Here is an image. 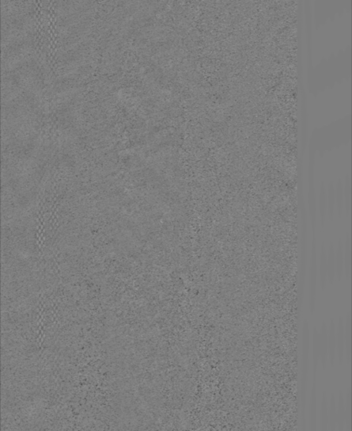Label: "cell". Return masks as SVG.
<instances>
[{
  "label": "cell",
  "instance_id": "obj_4",
  "mask_svg": "<svg viewBox=\"0 0 352 431\" xmlns=\"http://www.w3.org/2000/svg\"><path fill=\"white\" fill-rule=\"evenodd\" d=\"M335 279L341 281L344 277L343 242L340 240L335 247Z\"/></svg>",
  "mask_w": 352,
  "mask_h": 431
},
{
  "label": "cell",
  "instance_id": "obj_6",
  "mask_svg": "<svg viewBox=\"0 0 352 431\" xmlns=\"http://www.w3.org/2000/svg\"><path fill=\"white\" fill-rule=\"evenodd\" d=\"M327 217L332 220L335 215V189L330 186L326 193Z\"/></svg>",
  "mask_w": 352,
  "mask_h": 431
},
{
  "label": "cell",
  "instance_id": "obj_7",
  "mask_svg": "<svg viewBox=\"0 0 352 431\" xmlns=\"http://www.w3.org/2000/svg\"><path fill=\"white\" fill-rule=\"evenodd\" d=\"M335 213L339 217H341L345 214V208H344V195L343 189L341 187V184H339L337 188L335 191Z\"/></svg>",
  "mask_w": 352,
  "mask_h": 431
},
{
  "label": "cell",
  "instance_id": "obj_3",
  "mask_svg": "<svg viewBox=\"0 0 352 431\" xmlns=\"http://www.w3.org/2000/svg\"><path fill=\"white\" fill-rule=\"evenodd\" d=\"M318 277L319 286L322 290L325 289L328 283V274H327L326 248L322 244L319 249V268H318Z\"/></svg>",
  "mask_w": 352,
  "mask_h": 431
},
{
  "label": "cell",
  "instance_id": "obj_2",
  "mask_svg": "<svg viewBox=\"0 0 352 431\" xmlns=\"http://www.w3.org/2000/svg\"><path fill=\"white\" fill-rule=\"evenodd\" d=\"M344 276L347 280L352 277V238L347 234L343 242Z\"/></svg>",
  "mask_w": 352,
  "mask_h": 431
},
{
  "label": "cell",
  "instance_id": "obj_5",
  "mask_svg": "<svg viewBox=\"0 0 352 431\" xmlns=\"http://www.w3.org/2000/svg\"><path fill=\"white\" fill-rule=\"evenodd\" d=\"M327 274L328 282L333 284L335 280V246L330 242L329 248L326 249Z\"/></svg>",
  "mask_w": 352,
  "mask_h": 431
},
{
  "label": "cell",
  "instance_id": "obj_8",
  "mask_svg": "<svg viewBox=\"0 0 352 431\" xmlns=\"http://www.w3.org/2000/svg\"><path fill=\"white\" fill-rule=\"evenodd\" d=\"M319 207H318V217L321 227H324L327 217V203H326V192L325 190L321 189L319 194Z\"/></svg>",
  "mask_w": 352,
  "mask_h": 431
},
{
  "label": "cell",
  "instance_id": "obj_1",
  "mask_svg": "<svg viewBox=\"0 0 352 431\" xmlns=\"http://www.w3.org/2000/svg\"><path fill=\"white\" fill-rule=\"evenodd\" d=\"M317 285H318V252L315 238L313 237L311 248L310 269H309V305L310 310L313 313L315 309L317 297Z\"/></svg>",
  "mask_w": 352,
  "mask_h": 431
}]
</instances>
